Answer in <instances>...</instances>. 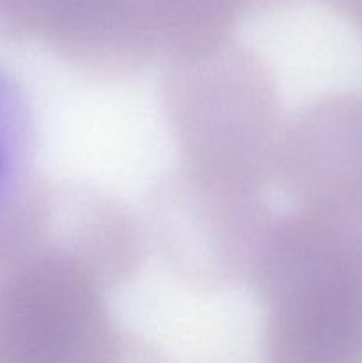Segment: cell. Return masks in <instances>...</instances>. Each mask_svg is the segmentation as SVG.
I'll return each instance as SVG.
<instances>
[{"instance_id":"1","label":"cell","mask_w":362,"mask_h":363,"mask_svg":"<svg viewBox=\"0 0 362 363\" xmlns=\"http://www.w3.org/2000/svg\"><path fill=\"white\" fill-rule=\"evenodd\" d=\"M295 240L287 318L272 323L270 363H362V243L323 216Z\"/></svg>"},{"instance_id":"2","label":"cell","mask_w":362,"mask_h":363,"mask_svg":"<svg viewBox=\"0 0 362 363\" xmlns=\"http://www.w3.org/2000/svg\"><path fill=\"white\" fill-rule=\"evenodd\" d=\"M16 106L9 87L0 77V191L6 186L13 170L14 152H16Z\"/></svg>"}]
</instances>
